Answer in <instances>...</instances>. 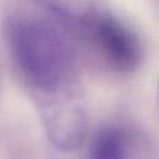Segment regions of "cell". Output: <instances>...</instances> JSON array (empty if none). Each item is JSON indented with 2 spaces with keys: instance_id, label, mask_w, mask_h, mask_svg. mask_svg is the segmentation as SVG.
Instances as JSON below:
<instances>
[{
  "instance_id": "obj_2",
  "label": "cell",
  "mask_w": 159,
  "mask_h": 159,
  "mask_svg": "<svg viewBox=\"0 0 159 159\" xmlns=\"http://www.w3.org/2000/svg\"><path fill=\"white\" fill-rule=\"evenodd\" d=\"M91 38L109 66L116 71L130 74L143 61V46L137 34L112 13L95 11L84 22Z\"/></svg>"
},
{
  "instance_id": "obj_1",
  "label": "cell",
  "mask_w": 159,
  "mask_h": 159,
  "mask_svg": "<svg viewBox=\"0 0 159 159\" xmlns=\"http://www.w3.org/2000/svg\"><path fill=\"white\" fill-rule=\"evenodd\" d=\"M11 61L32 98L49 143L70 152L87 135V109L77 55L61 24L31 8H17L4 20Z\"/></svg>"
},
{
  "instance_id": "obj_4",
  "label": "cell",
  "mask_w": 159,
  "mask_h": 159,
  "mask_svg": "<svg viewBox=\"0 0 159 159\" xmlns=\"http://www.w3.org/2000/svg\"><path fill=\"white\" fill-rule=\"evenodd\" d=\"M53 14L60 18L84 22L95 10L91 8L89 0H39Z\"/></svg>"
},
{
  "instance_id": "obj_3",
  "label": "cell",
  "mask_w": 159,
  "mask_h": 159,
  "mask_svg": "<svg viewBox=\"0 0 159 159\" xmlns=\"http://www.w3.org/2000/svg\"><path fill=\"white\" fill-rule=\"evenodd\" d=\"M88 159H152L138 137L123 126H105L92 138Z\"/></svg>"
}]
</instances>
